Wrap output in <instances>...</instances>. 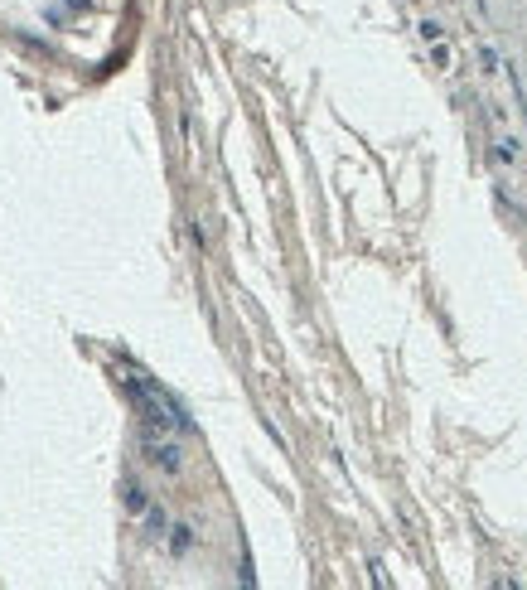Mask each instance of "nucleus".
<instances>
[{
  "label": "nucleus",
  "instance_id": "obj_2",
  "mask_svg": "<svg viewBox=\"0 0 527 590\" xmlns=\"http://www.w3.org/2000/svg\"><path fill=\"white\" fill-rule=\"evenodd\" d=\"M140 450H145V460H150L155 470H165V475H179V470H184V455H179V445L170 440V431H145Z\"/></svg>",
  "mask_w": 527,
  "mask_h": 590
},
{
  "label": "nucleus",
  "instance_id": "obj_4",
  "mask_svg": "<svg viewBox=\"0 0 527 590\" xmlns=\"http://www.w3.org/2000/svg\"><path fill=\"white\" fill-rule=\"evenodd\" d=\"M170 547H175V557H184V552L194 547V527H175V537H170Z\"/></svg>",
  "mask_w": 527,
  "mask_h": 590
},
{
  "label": "nucleus",
  "instance_id": "obj_1",
  "mask_svg": "<svg viewBox=\"0 0 527 590\" xmlns=\"http://www.w3.org/2000/svg\"><path fill=\"white\" fill-rule=\"evenodd\" d=\"M126 392H131V401H136V411L145 416V431H179V426H184L179 411H175V401L160 392V388H145V383L126 378Z\"/></svg>",
  "mask_w": 527,
  "mask_h": 590
},
{
  "label": "nucleus",
  "instance_id": "obj_3",
  "mask_svg": "<svg viewBox=\"0 0 527 590\" xmlns=\"http://www.w3.org/2000/svg\"><path fill=\"white\" fill-rule=\"evenodd\" d=\"M121 498H126V508H131V513H145V508H150V498H145V489H140V479H126V484H121Z\"/></svg>",
  "mask_w": 527,
  "mask_h": 590
}]
</instances>
